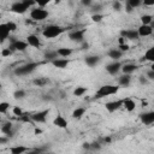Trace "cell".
Here are the masks:
<instances>
[{"instance_id":"6da1fadb","label":"cell","mask_w":154,"mask_h":154,"mask_svg":"<svg viewBox=\"0 0 154 154\" xmlns=\"http://www.w3.org/2000/svg\"><path fill=\"white\" fill-rule=\"evenodd\" d=\"M119 90V85H114V84H103L101 85L96 93H95V97L96 99H101V97H106L109 95H114L117 94Z\"/></svg>"},{"instance_id":"7a4b0ae2","label":"cell","mask_w":154,"mask_h":154,"mask_svg":"<svg viewBox=\"0 0 154 154\" xmlns=\"http://www.w3.org/2000/svg\"><path fill=\"white\" fill-rule=\"evenodd\" d=\"M65 31V29L60 25H55V24H51L47 25L43 30H42V36L45 38H54L58 37L59 35H61Z\"/></svg>"},{"instance_id":"3957f363","label":"cell","mask_w":154,"mask_h":154,"mask_svg":"<svg viewBox=\"0 0 154 154\" xmlns=\"http://www.w3.org/2000/svg\"><path fill=\"white\" fill-rule=\"evenodd\" d=\"M49 16L48 11L41 7H34L30 10V19H32L34 22H41L45 20L47 17Z\"/></svg>"},{"instance_id":"277c9868","label":"cell","mask_w":154,"mask_h":154,"mask_svg":"<svg viewBox=\"0 0 154 154\" xmlns=\"http://www.w3.org/2000/svg\"><path fill=\"white\" fill-rule=\"evenodd\" d=\"M38 65H40V63H28V64H25V65H22V66H19V67H17V69L14 70V73H16L17 76H25V75H29V73L34 72V71L37 69Z\"/></svg>"},{"instance_id":"5b68a950","label":"cell","mask_w":154,"mask_h":154,"mask_svg":"<svg viewBox=\"0 0 154 154\" xmlns=\"http://www.w3.org/2000/svg\"><path fill=\"white\" fill-rule=\"evenodd\" d=\"M11 38V43L7 48H10L12 52L13 51H18V52H24L26 48H28V42L26 41H22V40H14L13 37H10Z\"/></svg>"},{"instance_id":"8992f818","label":"cell","mask_w":154,"mask_h":154,"mask_svg":"<svg viewBox=\"0 0 154 154\" xmlns=\"http://www.w3.org/2000/svg\"><path fill=\"white\" fill-rule=\"evenodd\" d=\"M48 114H49V108H46V109L32 113L30 118H31V122H35V123H46Z\"/></svg>"},{"instance_id":"52a82bcc","label":"cell","mask_w":154,"mask_h":154,"mask_svg":"<svg viewBox=\"0 0 154 154\" xmlns=\"http://www.w3.org/2000/svg\"><path fill=\"white\" fill-rule=\"evenodd\" d=\"M84 34H85V30L84 29H81V30H73L69 34V38L73 42H77V43H82L84 42Z\"/></svg>"},{"instance_id":"ba28073f","label":"cell","mask_w":154,"mask_h":154,"mask_svg":"<svg viewBox=\"0 0 154 154\" xmlns=\"http://www.w3.org/2000/svg\"><path fill=\"white\" fill-rule=\"evenodd\" d=\"M28 10H29V7H28L23 1H16V2H13V4L11 5V7H10V11H12V12H14V13H17V14H23V13H25Z\"/></svg>"},{"instance_id":"9c48e42d","label":"cell","mask_w":154,"mask_h":154,"mask_svg":"<svg viewBox=\"0 0 154 154\" xmlns=\"http://www.w3.org/2000/svg\"><path fill=\"white\" fill-rule=\"evenodd\" d=\"M140 122L143 125H152L154 124V111H148L140 114Z\"/></svg>"},{"instance_id":"30bf717a","label":"cell","mask_w":154,"mask_h":154,"mask_svg":"<svg viewBox=\"0 0 154 154\" xmlns=\"http://www.w3.org/2000/svg\"><path fill=\"white\" fill-rule=\"evenodd\" d=\"M120 107H123V100H114V101H108L105 103V108L108 113H113L118 111Z\"/></svg>"},{"instance_id":"8fae6325","label":"cell","mask_w":154,"mask_h":154,"mask_svg":"<svg viewBox=\"0 0 154 154\" xmlns=\"http://www.w3.org/2000/svg\"><path fill=\"white\" fill-rule=\"evenodd\" d=\"M137 32H138V36L140 37H147V36H150L153 35L154 32V29L150 26V25H140L137 28Z\"/></svg>"},{"instance_id":"7c38bea8","label":"cell","mask_w":154,"mask_h":154,"mask_svg":"<svg viewBox=\"0 0 154 154\" xmlns=\"http://www.w3.org/2000/svg\"><path fill=\"white\" fill-rule=\"evenodd\" d=\"M120 36H123L125 40H137L140 36H138V32H137V29H126V30H122L120 31Z\"/></svg>"},{"instance_id":"4fadbf2b","label":"cell","mask_w":154,"mask_h":154,"mask_svg":"<svg viewBox=\"0 0 154 154\" xmlns=\"http://www.w3.org/2000/svg\"><path fill=\"white\" fill-rule=\"evenodd\" d=\"M122 64L119 63V61H112V63H109L107 66H106V71L109 73V75H117L120 70H122Z\"/></svg>"},{"instance_id":"5bb4252c","label":"cell","mask_w":154,"mask_h":154,"mask_svg":"<svg viewBox=\"0 0 154 154\" xmlns=\"http://www.w3.org/2000/svg\"><path fill=\"white\" fill-rule=\"evenodd\" d=\"M26 42H28V45L29 46H31V47H35V48H38V47H41V40L38 38V36H36L35 34H30V35H28L26 36Z\"/></svg>"},{"instance_id":"9a60e30c","label":"cell","mask_w":154,"mask_h":154,"mask_svg":"<svg viewBox=\"0 0 154 154\" xmlns=\"http://www.w3.org/2000/svg\"><path fill=\"white\" fill-rule=\"evenodd\" d=\"M53 125L59 128V129H66L67 128V120L65 119V117H63L61 114H58L54 119H53Z\"/></svg>"},{"instance_id":"2e32d148","label":"cell","mask_w":154,"mask_h":154,"mask_svg":"<svg viewBox=\"0 0 154 154\" xmlns=\"http://www.w3.org/2000/svg\"><path fill=\"white\" fill-rule=\"evenodd\" d=\"M10 34H11V31L8 30L6 23H1L0 24V41L4 42L6 38L10 37Z\"/></svg>"},{"instance_id":"e0dca14e","label":"cell","mask_w":154,"mask_h":154,"mask_svg":"<svg viewBox=\"0 0 154 154\" xmlns=\"http://www.w3.org/2000/svg\"><path fill=\"white\" fill-rule=\"evenodd\" d=\"M131 83V75H122L119 78H118V85L119 87H125L128 88Z\"/></svg>"},{"instance_id":"ac0fdd59","label":"cell","mask_w":154,"mask_h":154,"mask_svg":"<svg viewBox=\"0 0 154 154\" xmlns=\"http://www.w3.org/2000/svg\"><path fill=\"white\" fill-rule=\"evenodd\" d=\"M107 55H108L113 61H118V60L122 58L123 52H120L118 48H112V49H109V51L107 52Z\"/></svg>"},{"instance_id":"d6986e66","label":"cell","mask_w":154,"mask_h":154,"mask_svg":"<svg viewBox=\"0 0 154 154\" xmlns=\"http://www.w3.org/2000/svg\"><path fill=\"white\" fill-rule=\"evenodd\" d=\"M52 64H53L55 67H58V69H65V67H67V65L70 64V60L66 59V58H58V59H55L54 61H52Z\"/></svg>"},{"instance_id":"ffe728a7","label":"cell","mask_w":154,"mask_h":154,"mask_svg":"<svg viewBox=\"0 0 154 154\" xmlns=\"http://www.w3.org/2000/svg\"><path fill=\"white\" fill-rule=\"evenodd\" d=\"M136 70H137V65L136 64H132V63H128V64H124L122 66V71H123L124 75H131Z\"/></svg>"},{"instance_id":"44dd1931","label":"cell","mask_w":154,"mask_h":154,"mask_svg":"<svg viewBox=\"0 0 154 154\" xmlns=\"http://www.w3.org/2000/svg\"><path fill=\"white\" fill-rule=\"evenodd\" d=\"M123 107L128 112H132L136 108V102L132 99H123Z\"/></svg>"},{"instance_id":"7402d4cb","label":"cell","mask_w":154,"mask_h":154,"mask_svg":"<svg viewBox=\"0 0 154 154\" xmlns=\"http://www.w3.org/2000/svg\"><path fill=\"white\" fill-rule=\"evenodd\" d=\"M28 152H29V148L24 146H13L10 148V154H25Z\"/></svg>"},{"instance_id":"603a6c76","label":"cell","mask_w":154,"mask_h":154,"mask_svg":"<svg viewBox=\"0 0 154 154\" xmlns=\"http://www.w3.org/2000/svg\"><path fill=\"white\" fill-rule=\"evenodd\" d=\"M1 132L4 135H6L7 137H11L13 135V131H12V123L11 122H6L2 124L1 126Z\"/></svg>"},{"instance_id":"cb8c5ba5","label":"cell","mask_w":154,"mask_h":154,"mask_svg":"<svg viewBox=\"0 0 154 154\" xmlns=\"http://www.w3.org/2000/svg\"><path fill=\"white\" fill-rule=\"evenodd\" d=\"M84 61H85V64H87L88 66L94 67L96 64H99V61H100V57H99V55H89V57L85 58Z\"/></svg>"},{"instance_id":"d4e9b609","label":"cell","mask_w":154,"mask_h":154,"mask_svg":"<svg viewBox=\"0 0 154 154\" xmlns=\"http://www.w3.org/2000/svg\"><path fill=\"white\" fill-rule=\"evenodd\" d=\"M57 53L60 58H67L72 54V49L71 48H66V47H60L57 49Z\"/></svg>"},{"instance_id":"484cf974","label":"cell","mask_w":154,"mask_h":154,"mask_svg":"<svg viewBox=\"0 0 154 154\" xmlns=\"http://www.w3.org/2000/svg\"><path fill=\"white\" fill-rule=\"evenodd\" d=\"M43 58L46 59V60H48V61H54L55 59H58V58H60L59 55H58V53H57V51H48V52H46L45 53V55H43Z\"/></svg>"},{"instance_id":"4316f807","label":"cell","mask_w":154,"mask_h":154,"mask_svg":"<svg viewBox=\"0 0 154 154\" xmlns=\"http://www.w3.org/2000/svg\"><path fill=\"white\" fill-rule=\"evenodd\" d=\"M85 107H78V108H76L73 112H72V118L73 119H81L83 116H84V113H85Z\"/></svg>"},{"instance_id":"83f0119b","label":"cell","mask_w":154,"mask_h":154,"mask_svg":"<svg viewBox=\"0 0 154 154\" xmlns=\"http://www.w3.org/2000/svg\"><path fill=\"white\" fill-rule=\"evenodd\" d=\"M143 59L144 60H148L150 63H154V47H150L146 51L144 55H143Z\"/></svg>"},{"instance_id":"f1b7e54d","label":"cell","mask_w":154,"mask_h":154,"mask_svg":"<svg viewBox=\"0 0 154 154\" xmlns=\"http://www.w3.org/2000/svg\"><path fill=\"white\" fill-rule=\"evenodd\" d=\"M141 24L142 25H150L152 24V22H153V16H150V14H143V16H141Z\"/></svg>"},{"instance_id":"f546056e","label":"cell","mask_w":154,"mask_h":154,"mask_svg":"<svg viewBox=\"0 0 154 154\" xmlns=\"http://www.w3.org/2000/svg\"><path fill=\"white\" fill-rule=\"evenodd\" d=\"M87 87H76L73 90V95L75 96H83L87 93Z\"/></svg>"},{"instance_id":"4dcf8cb0","label":"cell","mask_w":154,"mask_h":154,"mask_svg":"<svg viewBox=\"0 0 154 154\" xmlns=\"http://www.w3.org/2000/svg\"><path fill=\"white\" fill-rule=\"evenodd\" d=\"M12 113H13V116H16L17 118H20V117L24 116V112H23V109H22L19 106H14V107L12 108Z\"/></svg>"},{"instance_id":"1f68e13d","label":"cell","mask_w":154,"mask_h":154,"mask_svg":"<svg viewBox=\"0 0 154 154\" xmlns=\"http://www.w3.org/2000/svg\"><path fill=\"white\" fill-rule=\"evenodd\" d=\"M32 83H34L35 85L43 87V85H46V84L48 83V79H47V78H36V79L32 81Z\"/></svg>"},{"instance_id":"d6a6232c","label":"cell","mask_w":154,"mask_h":154,"mask_svg":"<svg viewBox=\"0 0 154 154\" xmlns=\"http://www.w3.org/2000/svg\"><path fill=\"white\" fill-rule=\"evenodd\" d=\"M13 97H14L16 100H20V99H24V97H25V91H24V90H22V89H19V90H16V91L13 93Z\"/></svg>"},{"instance_id":"836d02e7","label":"cell","mask_w":154,"mask_h":154,"mask_svg":"<svg viewBox=\"0 0 154 154\" xmlns=\"http://www.w3.org/2000/svg\"><path fill=\"white\" fill-rule=\"evenodd\" d=\"M8 108H10V103L8 102H0V113L1 114H5V113H7V111H8Z\"/></svg>"},{"instance_id":"e575fe53","label":"cell","mask_w":154,"mask_h":154,"mask_svg":"<svg viewBox=\"0 0 154 154\" xmlns=\"http://www.w3.org/2000/svg\"><path fill=\"white\" fill-rule=\"evenodd\" d=\"M126 2H128V4H129L134 10H135L136 7H138V6H141V5H142V1H141V0H128Z\"/></svg>"},{"instance_id":"d590c367","label":"cell","mask_w":154,"mask_h":154,"mask_svg":"<svg viewBox=\"0 0 154 154\" xmlns=\"http://www.w3.org/2000/svg\"><path fill=\"white\" fill-rule=\"evenodd\" d=\"M101 10H102V5H101V4H95V5L91 6V12H93V14L100 13Z\"/></svg>"},{"instance_id":"8d00e7d4","label":"cell","mask_w":154,"mask_h":154,"mask_svg":"<svg viewBox=\"0 0 154 154\" xmlns=\"http://www.w3.org/2000/svg\"><path fill=\"white\" fill-rule=\"evenodd\" d=\"M102 19H103V14H101V13H96V14L91 16V20L95 23H100Z\"/></svg>"},{"instance_id":"74e56055","label":"cell","mask_w":154,"mask_h":154,"mask_svg":"<svg viewBox=\"0 0 154 154\" xmlns=\"http://www.w3.org/2000/svg\"><path fill=\"white\" fill-rule=\"evenodd\" d=\"M6 25H7V28H8V30H10L11 32L17 30V24H16L14 22H7Z\"/></svg>"},{"instance_id":"f35d334b","label":"cell","mask_w":154,"mask_h":154,"mask_svg":"<svg viewBox=\"0 0 154 154\" xmlns=\"http://www.w3.org/2000/svg\"><path fill=\"white\" fill-rule=\"evenodd\" d=\"M90 147H91V150H100L101 149V143L100 142H91L90 143Z\"/></svg>"},{"instance_id":"ab89813d","label":"cell","mask_w":154,"mask_h":154,"mask_svg":"<svg viewBox=\"0 0 154 154\" xmlns=\"http://www.w3.org/2000/svg\"><path fill=\"white\" fill-rule=\"evenodd\" d=\"M117 48H118L120 52H123V53H124V52H128V51L130 49V46H129L128 43H125V45H119Z\"/></svg>"},{"instance_id":"60d3db41","label":"cell","mask_w":154,"mask_h":154,"mask_svg":"<svg viewBox=\"0 0 154 154\" xmlns=\"http://www.w3.org/2000/svg\"><path fill=\"white\" fill-rule=\"evenodd\" d=\"M112 7H113L114 11H120L122 10V2L120 1H114L112 4Z\"/></svg>"},{"instance_id":"b9f144b4","label":"cell","mask_w":154,"mask_h":154,"mask_svg":"<svg viewBox=\"0 0 154 154\" xmlns=\"http://www.w3.org/2000/svg\"><path fill=\"white\" fill-rule=\"evenodd\" d=\"M12 54V51L10 49V48H2V51H1V55L5 58V57H10Z\"/></svg>"},{"instance_id":"7bdbcfd3","label":"cell","mask_w":154,"mask_h":154,"mask_svg":"<svg viewBox=\"0 0 154 154\" xmlns=\"http://www.w3.org/2000/svg\"><path fill=\"white\" fill-rule=\"evenodd\" d=\"M146 77H147L148 79H150V81H154V71L149 69V70L146 72Z\"/></svg>"},{"instance_id":"ee69618b","label":"cell","mask_w":154,"mask_h":154,"mask_svg":"<svg viewBox=\"0 0 154 154\" xmlns=\"http://www.w3.org/2000/svg\"><path fill=\"white\" fill-rule=\"evenodd\" d=\"M138 81H140L141 84H147V83H148V78L144 77V76H140V77H138Z\"/></svg>"},{"instance_id":"f6af8a7d","label":"cell","mask_w":154,"mask_h":154,"mask_svg":"<svg viewBox=\"0 0 154 154\" xmlns=\"http://www.w3.org/2000/svg\"><path fill=\"white\" fill-rule=\"evenodd\" d=\"M81 4H82L83 6H93V2H91L90 0H82Z\"/></svg>"},{"instance_id":"bcb514c9","label":"cell","mask_w":154,"mask_h":154,"mask_svg":"<svg viewBox=\"0 0 154 154\" xmlns=\"http://www.w3.org/2000/svg\"><path fill=\"white\" fill-rule=\"evenodd\" d=\"M125 11H126L128 13H131V12L134 11V8H132V7H131V6H130L128 2H125Z\"/></svg>"},{"instance_id":"7dc6e473","label":"cell","mask_w":154,"mask_h":154,"mask_svg":"<svg viewBox=\"0 0 154 154\" xmlns=\"http://www.w3.org/2000/svg\"><path fill=\"white\" fill-rule=\"evenodd\" d=\"M125 43H126V40H125L123 36H119V37H118V46H119V45H125Z\"/></svg>"},{"instance_id":"c3c4849f","label":"cell","mask_w":154,"mask_h":154,"mask_svg":"<svg viewBox=\"0 0 154 154\" xmlns=\"http://www.w3.org/2000/svg\"><path fill=\"white\" fill-rule=\"evenodd\" d=\"M88 48H89V43L87 41H84V42L81 43V49H88Z\"/></svg>"},{"instance_id":"681fc988","label":"cell","mask_w":154,"mask_h":154,"mask_svg":"<svg viewBox=\"0 0 154 154\" xmlns=\"http://www.w3.org/2000/svg\"><path fill=\"white\" fill-rule=\"evenodd\" d=\"M82 147H83L84 149H91V147H90V143H89V142H84Z\"/></svg>"},{"instance_id":"f907efd6","label":"cell","mask_w":154,"mask_h":154,"mask_svg":"<svg viewBox=\"0 0 154 154\" xmlns=\"http://www.w3.org/2000/svg\"><path fill=\"white\" fill-rule=\"evenodd\" d=\"M102 140H103V142H105V143H111V142H112V138H111L109 136H107V137H103Z\"/></svg>"},{"instance_id":"816d5d0a","label":"cell","mask_w":154,"mask_h":154,"mask_svg":"<svg viewBox=\"0 0 154 154\" xmlns=\"http://www.w3.org/2000/svg\"><path fill=\"white\" fill-rule=\"evenodd\" d=\"M143 5L144 6H153L154 5V0H152V1H144Z\"/></svg>"},{"instance_id":"f5cc1de1","label":"cell","mask_w":154,"mask_h":154,"mask_svg":"<svg viewBox=\"0 0 154 154\" xmlns=\"http://www.w3.org/2000/svg\"><path fill=\"white\" fill-rule=\"evenodd\" d=\"M25 154H42L40 150H29L28 153H25Z\"/></svg>"},{"instance_id":"db71d44e","label":"cell","mask_w":154,"mask_h":154,"mask_svg":"<svg viewBox=\"0 0 154 154\" xmlns=\"http://www.w3.org/2000/svg\"><path fill=\"white\" fill-rule=\"evenodd\" d=\"M34 132H35V135H40V134H42V130H41L40 128H35Z\"/></svg>"},{"instance_id":"11a10c76","label":"cell","mask_w":154,"mask_h":154,"mask_svg":"<svg viewBox=\"0 0 154 154\" xmlns=\"http://www.w3.org/2000/svg\"><path fill=\"white\" fill-rule=\"evenodd\" d=\"M5 142H7V138H6V137H5L4 135H2V136L0 137V143H1V144H4Z\"/></svg>"},{"instance_id":"9f6ffc18","label":"cell","mask_w":154,"mask_h":154,"mask_svg":"<svg viewBox=\"0 0 154 154\" xmlns=\"http://www.w3.org/2000/svg\"><path fill=\"white\" fill-rule=\"evenodd\" d=\"M150 70H153V71H154V63H152V64H150Z\"/></svg>"},{"instance_id":"6f0895ef","label":"cell","mask_w":154,"mask_h":154,"mask_svg":"<svg viewBox=\"0 0 154 154\" xmlns=\"http://www.w3.org/2000/svg\"><path fill=\"white\" fill-rule=\"evenodd\" d=\"M150 26L154 29V19H153V22H152V24H150Z\"/></svg>"},{"instance_id":"680465c9","label":"cell","mask_w":154,"mask_h":154,"mask_svg":"<svg viewBox=\"0 0 154 154\" xmlns=\"http://www.w3.org/2000/svg\"><path fill=\"white\" fill-rule=\"evenodd\" d=\"M42 154H53V153H42Z\"/></svg>"},{"instance_id":"91938a15","label":"cell","mask_w":154,"mask_h":154,"mask_svg":"<svg viewBox=\"0 0 154 154\" xmlns=\"http://www.w3.org/2000/svg\"><path fill=\"white\" fill-rule=\"evenodd\" d=\"M153 37H154V34H153Z\"/></svg>"}]
</instances>
